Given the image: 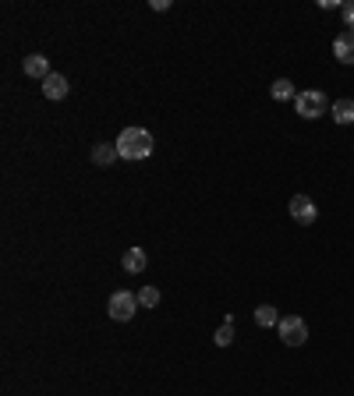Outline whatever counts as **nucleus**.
<instances>
[{"mask_svg":"<svg viewBox=\"0 0 354 396\" xmlns=\"http://www.w3.org/2000/svg\"><path fill=\"white\" fill-rule=\"evenodd\" d=\"M114 145H117V156L121 160H131L135 163V160H146L153 152V135L146 128H124Z\"/></svg>","mask_w":354,"mask_h":396,"instance_id":"nucleus-1","label":"nucleus"},{"mask_svg":"<svg viewBox=\"0 0 354 396\" xmlns=\"http://www.w3.org/2000/svg\"><path fill=\"white\" fill-rule=\"evenodd\" d=\"M269 96H273V100H297V89H294L290 78H276V82L269 85Z\"/></svg>","mask_w":354,"mask_h":396,"instance_id":"nucleus-9","label":"nucleus"},{"mask_svg":"<svg viewBox=\"0 0 354 396\" xmlns=\"http://www.w3.org/2000/svg\"><path fill=\"white\" fill-rule=\"evenodd\" d=\"M340 15H343V25H347V29L354 32V0H350V4H343V8H340Z\"/></svg>","mask_w":354,"mask_h":396,"instance_id":"nucleus-16","label":"nucleus"},{"mask_svg":"<svg viewBox=\"0 0 354 396\" xmlns=\"http://www.w3.org/2000/svg\"><path fill=\"white\" fill-rule=\"evenodd\" d=\"M290 220H297V223H315L319 220V209H315V202L308 198V195H294L290 198Z\"/></svg>","mask_w":354,"mask_h":396,"instance_id":"nucleus-5","label":"nucleus"},{"mask_svg":"<svg viewBox=\"0 0 354 396\" xmlns=\"http://www.w3.org/2000/svg\"><path fill=\"white\" fill-rule=\"evenodd\" d=\"M333 121L336 124H354V100H336L333 103Z\"/></svg>","mask_w":354,"mask_h":396,"instance_id":"nucleus-11","label":"nucleus"},{"mask_svg":"<svg viewBox=\"0 0 354 396\" xmlns=\"http://www.w3.org/2000/svg\"><path fill=\"white\" fill-rule=\"evenodd\" d=\"M294 107H297V114H301L305 121H315V117L329 114V100H326V92H319V89H308V92H297Z\"/></svg>","mask_w":354,"mask_h":396,"instance_id":"nucleus-2","label":"nucleus"},{"mask_svg":"<svg viewBox=\"0 0 354 396\" xmlns=\"http://www.w3.org/2000/svg\"><path fill=\"white\" fill-rule=\"evenodd\" d=\"M138 304H142V308H156V304H160V290H156V287H142V290H138Z\"/></svg>","mask_w":354,"mask_h":396,"instance_id":"nucleus-15","label":"nucleus"},{"mask_svg":"<svg viewBox=\"0 0 354 396\" xmlns=\"http://www.w3.org/2000/svg\"><path fill=\"white\" fill-rule=\"evenodd\" d=\"M22 71H25L29 78H43V82H47V78L54 75V71H50V61H47L43 54H33V57H25Z\"/></svg>","mask_w":354,"mask_h":396,"instance_id":"nucleus-7","label":"nucleus"},{"mask_svg":"<svg viewBox=\"0 0 354 396\" xmlns=\"http://www.w3.org/2000/svg\"><path fill=\"white\" fill-rule=\"evenodd\" d=\"M255 322H259L262 329H273V325H280V315H276L273 304H259V308H255Z\"/></svg>","mask_w":354,"mask_h":396,"instance_id":"nucleus-12","label":"nucleus"},{"mask_svg":"<svg viewBox=\"0 0 354 396\" xmlns=\"http://www.w3.org/2000/svg\"><path fill=\"white\" fill-rule=\"evenodd\" d=\"M121 265H124L128 272H142V269H146V251H142V248H128L124 258H121Z\"/></svg>","mask_w":354,"mask_h":396,"instance_id":"nucleus-10","label":"nucleus"},{"mask_svg":"<svg viewBox=\"0 0 354 396\" xmlns=\"http://www.w3.org/2000/svg\"><path fill=\"white\" fill-rule=\"evenodd\" d=\"M114 160H117V145H96L93 149V163L96 167H110Z\"/></svg>","mask_w":354,"mask_h":396,"instance_id":"nucleus-13","label":"nucleus"},{"mask_svg":"<svg viewBox=\"0 0 354 396\" xmlns=\"http://www.w3.org/2000/svg\"><path fill=\"white\" fill-rule=\"evenodd\" d=\"M280 340H283L287 347H301V343L308 340V325H305V318H297V315H283V318H280Z\"/></svg>","mask_w":354,"mask_h":396,"instance_id":"nucleus-4","label":"nucleus"},{"mask_svg":"<svg viewBox=\"0 0 354 396\" xmlns=\"http://www.w3.org/2000/svg\"><path fill=\"white\" fill-rule=\"evenodd\" d=\"M213 340H216V347H230L234 343V318H223V325L216 329Z\"/></svg>","mask_w":354,"mask_h":396,"instance_id":"nucleus-14","label":"nucleus"},{"mask_svg":"<svg viewBox=\"0 0 354 396\" xmlns=\"http://www.w3.org/2000/svg\"><path fill=\"white\" fill-rule=\"evenodd\" d=\"M43 96H47V100H64V96H68V78L54 71V75L43 82Z\"/></svg>","mask_w":354,"mask_h":396,"instance_id":"nucleus-8","label":"nucleus"},{"mask_svg":"<svg viewBox=\"0 0 354 396\" xmlns=\"http://www.w3.org/2000/svg\"><path fill=\"white\" fill-rule=\"evenodd\" d=\"M333 54H336L340 64H354V32H350V29L340 32V36L333 40Z\"/></svg>","mask_w":354,"mask_h":396,"instance_id":"nucleus-6","label":"nucleus"},{"mask_svg":"<svg viewBox=\"0 0 354 396\" xmlns=\"http://www.w3.org/2000/svg\"><path fill=\"white\" fill-rule=\"evenodd\" d=\"M138 308H142V304H138V297H135L131 290H114V294H110V318H114V322L135 318Z\"/></svg>","mask_w":354,"mask_h":396,"instance_id":"nucleus-3","label":"nucleus"}]
</instances>
